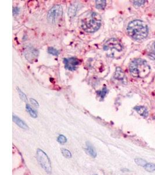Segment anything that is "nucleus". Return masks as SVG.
Segmentation results:
<instances>
[{"instance_id":"4be33fe9","label":"nucleus","mask_w":155,"mask_h":175,"mask_svg":"<svg viewBox=\"0 0 155 175\" xmlns=\"http://www.w3.org/2000/svg\"><path fill=\"white\" fill-rule=\"evenodd\" d=\"M18 93L19 94V96H20V98H21V99L22 101H24V102H28V98H27L26 95L20 89L18 88Z\"/></svg>"},{"instance_id":"9b49d317","label":"nucleus","mask_w":155,"mask_h":175,"mask_svg":"<svg viewBox=\"0 0 155 175\" xmlns=\"http://www.w3.org/2000/svg\"><path fill=\"white\" fill-rule=\"evenodd\" d=\"M86 151L92 158H96V152L95 148L92 146L91 144L89 142H87L86 143Z\"/></svg>"},{"instance_id":"9d476101","label":"nucleus","mask_w":155,"mask_h":175,"mask_svg":"<svg viewBox=\"0 0 155 175\" xmlns=\"http://www.w3.org/2000/svg\"><path fill=\"white\" fill-rule=\"evenodd\" d=\"M13 121L16 123V124L19 127H21L23 129H28V126L26 123L24 122L22 120L17 117L15 115H13Z\"/></svg>"},{"instance_id":"f03ea898","label":"nucleus","mask_w":155,"mask_h":175,"mask_svg":"<svg viewBox=\"0 0 155 175\" xmlns=\"http://www.w3.org/2000/svg\"><path fill=\"white\" fill-rule=\"evenodd\" d=\"M102 24V17L99 14L92 12L81 20V26L85 32H95L98 30Z\"/></svg>"},{"instance_id":"423d86ee","label":"nucleus","mask_w":155,"mask_h":175,"mask_svg":"<svg viewBox=\"0 0 155 175\" xmlns=\"http://www.w3.org/2000/svg\"><path fill=\"white\" fill-rule=\"evenodd\" d=\"M63 15V9L61 5H56L48 11L47 19L49 23H57Z\"/></svg>"},{"instance_id":"6e6552de","label":"nucleus","mask_w":155,"mask_h":175,"mask_svg":"<svg viewBox=\"0 0 155 175\" xmlns=\"http://www.w3.org/2000/svg\"><path fill=\"white\" fill-rule=\"evenodd\" d=\"M114 78L117 80L121 81L123 83H126V82H127L125 74L124 73L123 70L121 69L120 67H117L116 69Z\"/></svg>"},{"instance_id":"b1692460","label":"nucleus","mask_w":155,"mask_h":175,"mask_svg":"<svg viewBox=\"0 0 155 175\" xmlns=\"http://www.w3.org/2000/svg\"><path fill=\"white\" fill-rule=\"evenodd\" d=\"M30 101L31 102V103H32L33 105H34V106L36 107H39V103L36 101L35 99H30Z\"/></svg>"},{"instance_id":"6ab92c4d","label":"nucleus","mask_w":155,"mask_h":175,"mask_svg":"<svg viewBox=\"0 0 155 175\" xmlns=\"http://www.w3.org/2000/svg\"><path fill=\"white\" fill-rule=\"evenodd\" d=\"M61 152H62V154H63L65 157H66L67 158H70L72 157L71 152L68 150L62 148V149H61Z\"/></svg>"},{"instance_id":"20e7f679","label":"nucleus","mask_w":155,"mask_h":175,"mask_svg":"<svg viewBox=\"0 0 155 175\" xmlns=\"http://www.w3.org/2000/svg\"><path fill=\"white\" fill-rule=\"evenodd\" d=\"M103 50L109 57L118 58L123 51V46L117 39L111 38L105 43Z\"/></svg>"},{"instance_id":"5701e85b","label":"nucleus","mask_w":155,"mask_h":175,"mask_svg":"<svg viewBox=\"0 0 155 175\" xmlns=\"http://www.w3.org/2000/svg\"><path fill=\"white\" fill-rule=\"evenodd\" d=\"M145 1H134V4L136 5V6H141L142 5L145 4Z\"/></svg>"},{"instance_id":"7ed1b4c3","label":"nucleus","mask_w":155,"mask_h":175,"mask_svg":"<svg viewBox=\"0 0 155 175\" xmlns=\"http://www.w3.org/2000/svg\"><path fill=\"white\" fill-rule=\"evenodd\" d=\"M129 69L132 77L145 78L150 73L151 67L145 60L141 58H138L131 62Z\"/></svg>"},{"instance_id":"2eb2a0df","label":"nucleus","mask_w":155,"mask_h":175,"mask_svg":"<svg viewBox=\"0 0 155 175\" xmlns=\"http://www.w3.org/2000/svg\"><path fill=\"white\" fill-rule=\"evenodd\" d=\"M148 50H149L148 52V55L149 57H151L153 59H155V42H153V44L150 46V47Z\"/></svg>"},{"instance_id":"aec40b11","label":"nucleus","mask_w":155,"mask_h":175,"mask_svg":"<svg viewBox=\"0 0 155 175\" xmlns=\"http://www.w3.org/2000/svg\"><path fill=\"white\" fill-rule=\"evenodd\" d=\"M57 141L61 144H64L67 142V138L64 136V135H60L58 136Z\"/></svg>"},{"instance_id":"39448f33","label":"nucleus","mask_w":155,"mask_h":175,"mask_svg":"<svg viewBox=\"0 0 155 175\" xmlns=\"http://www.w3.org/2000/svg\"><path fill=\"white\" fill-rule=\"evenodd\" d=\"M37 158L41 167L47 173H50L52 171L51 165L48 155L43 150L38 149L37 151Z\"/></svg>"},{"instance_id":"1a4fd4ad","label":"nucleus","mask_w":155,"mask_h":175,"mask_svg":"<svg viewBox=\"0 0 155 175\" xmlns=\"http://www.w3.org/2000/svg\"><path fill=\"white\" fill-rule=\"evenodd\" d=\"M134 109L138 112V113L139 115L143 116V118H147L148 116V111H147V109L144 106H135Z\"/></svg>"},{"instance_id":"4468645a","label":"nucleus","mask_w":155,"mask_h":175,"mask_svg":"<svg viewBox=\"0 0 155 175\" xmlns=\"http://www.w3.org/2000/svg\"><path fill=\"white\" fill-rule=\"evenodd\" d=\"M26 110L28 111V113L30 114V115L32 116L33 118H36L37 117V113L36 110L33 109L32 107L29 105H26Z\"/></svg>"},{"instance_id":"a211bd4d","label":"nucleus","mask_w":155,"mask_h":175,"mask_svg":"<svg viewBox=\"0 0 155 175\" xmlns=\"http://www.w3.org/2000/svg\"><path fill=\"white\" fill-rule=\"evenodd\" d=\"M135 162L138 165H139L140 167H145V165L147 164V162L145 160L141 159V158H136L135 159Z\"/></svg>"},{"instance_id":"412c9836","label":"nucleus","mask_w":155,"mask_h":175,"mask_svg":"<svg viewBox=\"0 0 155 175\" xmlns=\"http://www.w3.org/2000/svg\"><path fill=\"white\" fill-rule=\"evenodd\" d=\"M48 53L54 56H58L59 54V51L56 49H54V47H49L48 49Z\"/></svg>"},{"instance_id":"ddd939ff","label":"nucleus","mask_w":155,"mask_h":175,"mask_svg":"<svg viewBox=\"0 0 155 175\" xmlns=\"http://www.w3.org/2000/svg\"><path fill=\"white\" fill-rule=\"evenodd\" d=\"M96 7L100 9H103L105 8L106 5V1L105 0H98L96 1Z\"/></svg>"},{"instance_id":"f3484780","label":"nucleus","mask_w":155,"mask_h":175,"mask_svg":"<svg viewBox=\"0 0 155 175\" xmlns=\"http://www.w3.org/2000/svg\"><path fill=\"white\" fill-rule=\"evenodd\" d=\"M145 170L149 172L155 171V164L153 163H147L145 167Z\"/></svg>"},{"instance_id":"0eeeda50","label":"nucleus","mask_w":155,"mask_h":175,"mask_svg":"<svg viewBox=\"0 0 155 175\" xmlns=\"http://www.w3.org/2000/svg\"><path fill=\"white\" fill-rule=\"evenodd\" d=\"M64 63L65 68L69 71H75L77 68V66L80 64L79 60L75 57L64 58Z\"/></svg>"},{"instance_id":"dca6fc26","label":"nucleus","mask_w":155,"mask_h":175,"mask_svg":"<svg viewBox=\"0 0 155 175\" xmlns=\"http://www.w3.org/2000/svg\"><path fill=\"white\" fill-rule=\"evenodd\" d=\"M108 92V90H107L106 87L105 86L102 88V90H98L96 92V94L98 95V96L101 97V99H103V98H105V96H106V95Z\"/></svg>"},{"instance_id":"f8f14e48","label":"nucleus","mask_w":155,"mask_h":175,"mask_svg":"<svg viewBox=\"0 0 155 175\" xmlns=\"http://www.w3.org/2000/svg\"><path fill=\"white\" fill-rule=\"evenodd\" d=\"M78 9V5L76 4L72 5L68 10V15L70 18H72L76 15V12Z\"/></svg>"},{"instance_id":"393cba45","label":"nucleus","mask_w":155,"mask_h":175,"mask_svg":"<svg viewBox=\"0 0 155 175\" xmlns=\"http://www.w3.org/2000/svg\"><path fill=\"white\" fill-rule=\"evenodd\" d=\"M20 11V9L18 7H15L13 9V15H17L19 13Z\"/></svg>"},{"instance_id":"f257e3e1","label":"nucleus","mask_w":155,"mask_h":175,"mask_svg":"<svg viewBox=\"0 0 155 175\" xmlns=\"http://www.w3.org/2000/svg\"><path fill=\"white\" fill-rule=\"evenodd\" d=\"M127 30L130 36L137 41L145 39L148 34L147 25L142 20H132L128 25Z\"/></svg>"},{"instance_id":"a878e982","label":"nucleus","mask_w":155,"mask_h":175,"mask_svg":"<svg viewBox=\"0 0 155 175\" xmlns=\"http://www.w3.org/2000/svg\"></svg>"}]
</instances>
